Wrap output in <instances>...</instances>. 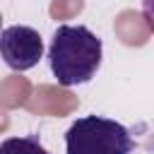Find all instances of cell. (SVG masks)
<instances>
[{"instance_id": "6da1fadb", "label": "cell", "mask_w": 154, "mask_h": 154, "mask_svg": "<svg viewBox=\"0 0 154 154\" xmlns=\"http://www.w3.org/2000/svg\"><path fill=\"white\" fill-rule=\"evenodd\" d=\"M101 38L84 24H60L51 38L48 63L63 87L89 82L101 65Z\"/></svg>"}, {"instance_id": "7a4b0ae2", "label": "cell", "mask_w": 154, "mask_h": 154, "mask_svg": "<svg viewBox=\"0 0 154 154\" xmlns=\"http://www.w3.org/2000/svg\"><path fill=\"white\" fill-rule=\"evenodd\" d=\"M132 149L130 130L103 116L77 118L65 132V154H130Z\"/></svg>"}, {"instance_id": "3957f363", "label": "cell", "mask_w": 154, "mask_h": 154, "mask_svg": "<svg viewBox=\"0 0 154 154\" xmlns=\"http://www.w3.org/2000/svg\"><path fill=\"white\" fill-rule=\"evenodd\" d=\"M43 55L41 34L26 24H12L0 31V58L7 67L24 72L31 70Z\"/></svg>"}, {"instance_id": "277c9868", "label": "cell", "mask_w": 154, "mask_h": 154, "mask_svg": "<svg viewBox=\"0 0 154 154\" xmlns=\"http://www.w3.org/2000/svg\"><path fill=\"white\" fill-rule=\"evenodd\" d=\"M0 154H51L36 135L26 137H7L0 144Z\"/></svg>"}]
</instances>
